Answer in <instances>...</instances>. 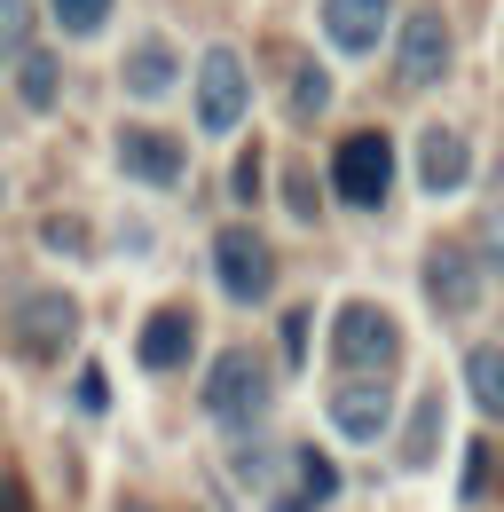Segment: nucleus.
Returning a JSON list of instances; mask_svg holds the SVG:
<instances>
[{
    "instance_id": "nucleus-26",
    "label": "nucleus",
    "mask_w": 504,
    "mask_h": 512,
    "mask_svg": "<svg viewBox=\"0 0 504 512\" xmlns=\"http://www.w3.org/2000/svg\"><path fill=\"white\" fill-rule=\"evenodd\" d=\"M260 174H268V166H260V150H245V158H237V197H260Z\"/></svg>"
},
{
    "instance_id": "nucleus-5",
    "label": "nucleus",
    "mask_w": 504,
    "mask_h": 512,
    "mask_svg": "<svg viewBox=\"0 0 504 512\" xmlns=\"http://www.w3.org/2000/svg\"><path fill=\"white\" fill-rule=\"evenodd\" d=\"M213 276H221V292L229 300H268V284H276V253H268V237H252V229H221L213 237Z\"/></svg>"
},
{
    "instance_id": "nucleus-4",
    "label": "nucleus",
    "mask_w": 504,
    "mask_h": 512,
    "mask_svg": "<svg viewBox=\"0 0 504 512\" xmlns=\"http://www.w3.org/2000/svg\"><path fill=\"white\" fill-rule=\"evenodd\" d=\"M386 182H394V142L386 134H347L331 150V190L347 197V205H378Z\"/></svg>"
},
{
    "instance_id": "nucleus-2",
    "label": "nucleus",
    "mask_w": 504,
    "mask_h": 512,
    "mask_svg": "<svg viewBox=\"0 0 504 512\" xmlns=\"http://www.w3.org/2000/svg\"><path fill=\"white\" fill-rule=\"evenodd\" d=\"M205 418L229 426V434H252V426L268 418V363H252V355H221L213 379H205Z\"/></svg>"
},
{
    "instance_id": "nucleus-30",
    "label": "nucleus",
    "mask_w": 504,
    "mask_h": 512,
    "mask_svg": "<svg viewBox=\"0 0 504 512\" xmlns=\"http://www.w3.org/2000/svg\"><path fill=\"white\" fill-rule=\"evenodd\" d=\"M276 512H308V505H276Z\"/></svg>"
},
{
    "instance_id": "nucleus-25",
    "label": "nucleus",
    "mask_w": 504,
    "mask_h": 512,
    "mask_svg": "<svg viewBox=\"0 0 504 512\" xmlns=\"http://www.w3.org/2000/svg\"><path fill=\"white\" fill-rule=\"evenodd\" d=\"M300 355H308V308L284 316V363H300Z\"/></svg>"
},
{
    "instance_id": "nucleus-24",
    "label": "nucleus",
    "mask_w": 504,
    "mask_h": 512,
    "mask_svg": "<svg viewBox=\"0 0 504 512\" xmlns=\"http://www.w3.org/2000/svg\"><path fill=\"white\" fill-rule=\"evenodd\" d=\"M481 253H489V268L504 276V205L489 213V221H481Z\"/></svg>"
},
{
    "instance_id": "nucleus-22",
    "label": "nucleus",
    "mask_w": 504,
    "mask_h": 512,
    "mask_svg": "<svg viewBox=\"0 0 504 512\" xmlns=\"http://www.w3.org/2000/svg\"><path fill=\"white\" fill-rule=\"evenodd\" d=\"M292 465H300V497H308V505H323V497L339 489V481H331V465H323V449H300Z\"/></svg>"
},
{
    "instance_id": "nucleus-15",
    "label": "nucleus",
    "mask_w": 504,
    "mask_h": 512,
    "mask_svg": "<svg viewBox=\"0 0 504 512\" xmlns=\"http://www.w3.org/2000/svg\"><path fill=\"white\" fill-rule=\"evenodd\" d=\"M16 95H24V111H56V95H63V64H56V48H24V71H16Z\"/></svg>"
},
{
    "instance_id": "nucleus-20",
    "label": "nucleus",
    "mask_w": 504,
    "mask_h": 512,
    "mask_svg": "<svg viewBox=\"0 0 504 512\" xmlns=\"http://www.w3.org/2000/svg\"><path fill=\"white\" fill-rule=\"evenodd\" d=\"M40 245H48V253H63V260H79V253H87V221H71V213H56V221L40 229Z\"/></svg>"
},
{
    "instance_id": "nucleus-10",
    "label": "nucleus",
    "mask_w": 504,
    "mask_h": 512,
    "mask_svg": "<svg viewBox=\"0 0 504 512\" xmlns=\"http://www.w3.org/2000/svg\"><path fill=\"white\" fill-rule=\"evenodd\" d=\"M441 71H449V24H441L434 8H410V24H402V79L410 87H434Z\"/></svg>"
},
{
    "instance_id": "nucleus-17",
    "label": "nucleus",
    "mask_w": 504,
    "mask_h": 512,
    "mask_svg": "<svg viewBox=\"0 0 504 512\" xmlns=\"http://www.w3.org/2000/svg\"><path fill=\"white\" fill-rule=\"evenodd\" d=\"M331 111V79L323 64H292V119H323Z\"/></svg>"
},
{
    "instance_id": "nucleus-8",
    "label": "nucleus",
    "mask_w": 504,
    "mask_h": 512,
    "mask_svg": "<svg viewBox=\"0 0 504 512\" xmlns=\"http://www.w3.org/2000/svg\"><path fill=\"white\" fill-rule=\"evenodd\" d=\"M119 166L142 190H182V142L158 134V127H126L119 134Z\"/></svg>"
},
{
    "instance_id": "nucleus-19",
    "label": "nucleus",
    "mask_w": 504,
    "mask_h": 512,
    "mask_svg": "<svg viewBox=\"0 0 504 512\" xmlns=\"http://www.w3.org/2000/svg\"><path fill=\"white\" fill-rule=\"evenodd\" d=\"M32 48V0H0V56Z\"/></svg>"
},
{
    "instance_id": "nucleus-28",
    "label": "nucleus",
    "mask_w": 504,
    "mask_h": 512,
    "mask_svg": "<svg viewBox=\"0 0 504 512\" xmlns=\"http://www.w3.org/2000/svg\"><path fill=\"white\" fill-rule=\"evenodd\" d=\"M284 197H292V213H300V221H315V190L300 182V174H284Z\"/></svg>"
},
{
    "instance_id": "nucleus-1",
    "label": "nucleus",
    "mask_w": 504,
    "mask_h": 512,
    "mask_svg": "<svg viewBox=\"0 0 504 512\" xmlns=\"http://www.w3.org/2000/svg\"><path fill=\"white\" fill-rule=\"evenodd\" d=\"M331 347H339V363H347L355 379H386V371H394V355H402V331H394V316H386V308L347 300V308H339V323H331Z\"/></svg>"
},
{
    "instance_id": "nucleus-13",
    "label": "nucleus",
    "mask_w": 504,
    "mask_h": 512,
    "mask_svg": "<svg viewBox=\"0 0 504 512\" xmlns=\"http://www.w3.org/2000/svg\"><path fill=\"white\" fill-rule=\"evenodd\" d=\"M189 347H197V323H189V308H158V316L142 323V371H150V379L182 371Z\"/></svg>"
},
{
    "instance_id": "nucleus-3",
    "label": "nucleus",
    "mask_w": 504,
    "mask_h": 512,
    "mask_svg": "<svg viewBox=\"0 0 504 512\" xmlns=\"http://www.w3.org/2000/svg\"><path fill=\"white\" fill-rule=\"evenodd\" d=\"M245 103H252V71L237 48H213L205 64H197V127L205 134H229L237 119H245Z\"/></svg>"
},
{
    "instance_id": "nucleus-27",
    "label": "nucleus",
    "mask_w": 504,
    "mask_h": 512,
    "mask_svg": "<svg viewBox=\"0 0 504 512\" xmlns=\"http://www.w3.org/2000/svg\"><path fill=\"white\" fill-rule=\"evenodd\" d=\"M111 402V386H103V371H79V410H103Z\"/></svg>"
},
{
    "instance_id": "nucleus-11",
    "label": "nucleus",
    "mask_w": 504,
    "mask_h": 512,
    "mask_svg": "<svg viewBox=\"0 0 504 512\" xmlns=\"http://www.w3.org/2000/svg\"><path fill=\"white\" fill-rule=\"evenodd\" d=\"M386 386L378 379H339V394H331V426L347 434V442H378L386 434Z\"/></svg>"
},
{
    "instance_id": "nucleus-21",
    "label": "nucleus",
    "mask_w": 504,
    "mask_h": 512,
    "mask_svg": "<svg viewBox=\"0 0 504 512\" xmlns=\"http://www.w3.org/2000/svg\"><path fill=\"white\" fill-rule=\"evenodd\" d=\"M434 434H441V402L426 394V402H418V434H410V449H402V465H426V457H434Z\"/></svg>"
},
{
    "instance_id": "nucleus-12",
    "label": "nucleus",
    "mask_w": 504,
    "mask_h": 512,
    "mask_svg": "<svg viewBox=\"0 0 504 512\" xmlns=\"http://www.w3.org/2000/svg\"><path fill=\"white\" fill-rule=\"evenodd\" d=\"M465 174H473V142H465L457 127H426L418 134V182H426L434 197H449Z\"/></svg>"
},
{
    "instance_id": "nucleus-14",
    "label": "nucleus",
    "mask_w": 504,
    "mask_h": 512,
    "mask_svg": "<svg viewBox=\"0 0 504 512\" xmlns=\"http://www.w3.org/2000/svg\"><path fill=\"white\" fill-rule=\"evenodd\" d=\"M174 79H182L174 40H158V32H150V40H134V48H126V95H166Z\"/></svg>"
},
{
    "instance_id": "nucleus-29",
    "label": "nucleus",
    "mask_w": 504,
    "mask_h": 512,
    "mask_svg": "<svg viewBox=\"0 0 504 512\" xmlns=\"http://www.w3.org/2000/svg\"><path fill=\"white\" fill-rule=\"evenodd\" d=\"M0 512H32V497L24 489H0Z\"/></svg>"
},
{
    "instance_id": "nucleus-9",
    "label": "nucleus",
    "mask_w": 504,
    "mask_h": 512,
    "mask_svg": "<svg viewBox=\"0 0 504 512\" xmlns=\"http://www.w3.org/2000/svg\"><path fill=\"white\" fill-rule=\"evenodd\" d=\"M386 16H394V0H323V40L339 56H371Z\"/></svg>"
},
{
    "instance_id": "nucleus-23",
    "label": "nucleus",
    "mask_w": 504,
    "mask_h": 512,
    "mask_svg": "<svg viewBox=\"0 0 504 512\" xmlns=\"http://www.w3.org/2000/svg\"><path fill=\"white\" fill-rule=\"evenodd\" d=\"M489 481H497V457L473 449V465H465V497H489Z\"/></svg>"
},
{
    "instance_id": "nucleus-18",
    "label": "nucleus",
    "mask_w": 504,
    "mask_h": 512,
    "mask_svg": "<svg viewBox=\"0 0 504 512\" xmlns=\"http://www.w3.org/2000/svg\"><path fill=\"white\" fill-rule=\"evenodd\" d=\"M48 8H56V24H63V32H79V40L111 24V0H48Z\"/></svg>"
},
{
    "instance_id": "nucleus-6",
    "label": "nucleus",
    "mask_w": 504,
    "mask_h": 512,
    "mask_svg": "<svg viewBox=\"0 0 504 512\" xmlns=\"http://www.w3.org/2000/svg\"><path fill=\"white\" fill-rule=\"evenodd\" d=\"M79 339V300L71 292H24V308H16V347L32 355V363H48Z\"/></svg>"
},
{
    "instance_id": "nucleus-7",
    "label": "nucleus",
    "mask_w": 504,
    "mask_h": 512,
    "mask_svg": "<svg viewBox=\"0 0 504 512\" xmlns=\"http://www.w3.org/2000/svg\"><path fill=\"white\" fill-rule=\"evenodd\" d=\"M426 300H434L441 316H465V308L481 300V268H473V245L441 237L434 253H426Z\"/></svg>"
},
{
    "instance_id": "nucleus-16",
    "label": "nucleus",
    "mask_w": 504,
    "mask_h": 512,
    "mask_svg": "<svg viewBox=\"0 0 504 512\" xmlns=\"http://www.w3.org/2000/svg\"><path fill=\"white\" fill-rule=\"evenodd\" d=\"M465 386H473V402L489 418H504V347H473L465 355Z\"/></svg>"
}]
</instances>
